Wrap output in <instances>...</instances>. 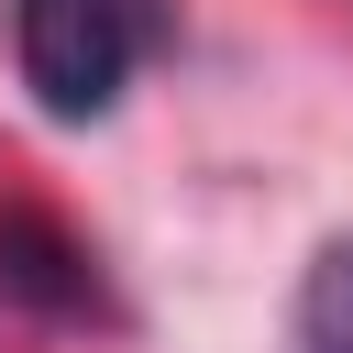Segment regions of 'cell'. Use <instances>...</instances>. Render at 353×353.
I'll return each mask as SVG.
<instances>
[{"label": "cell", "instance_id": "cell-2", "mask_svg": "<svg viewBox=\"0 0 353 353\" xmlns=\"http://www.w3.org/2000/svg\"><path fill=\"white\" fill-rule=\"evenodd\" d=\"M298 353H353V232L320 243V265L298 287Z\"/></svg>", "mask_w": 353, "mask_h": 353}, {"label": "cell", "instance_id": "cell-1", "mask_svg": "<svg viewBox=\"0 0 353 353\" xmlns=\"http://www.w3.org/2000/svg\"><path fill=\"white\" fill-rule=\"evenodd\" d=\"M165 44V0H11V66L44 121H99Z\"/></svg>", "mask_w": 353, "mask_h": 353}]
</instances>
